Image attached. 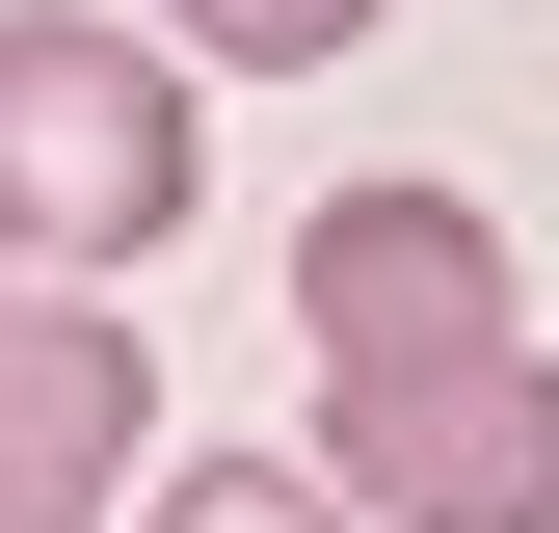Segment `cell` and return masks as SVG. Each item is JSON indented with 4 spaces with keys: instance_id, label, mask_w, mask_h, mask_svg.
I'll list each match as a JSON object with an SVG mask.
<instances>
[{
    "instance_id": "6da1fadb",
    "label": "cell",
    "mask_w": 559,
    "mask_h": 533,
    "mask_svg": "<svg viewBox=\"0 0 559 533\" xmlns=\"http://www.w3.org/2000/svg\"><path fill=\"white\" fill-rule=\"evenodd\" d=\"M294 347L373 533H559V347L507 320V240L453 187H346L294 240Z\"/></svg>"
},
{
    "instance_id": "7a4b0ae2",
    "label": "cell",
    "mask_w": 559,
    "mask_h": 533,
    "mask_svg": "<svg viewBox=\"0 0 559 533\" xmlns=\"http://www.w3.org/2000/svg\"><path fill=\"white\" fill-rule=\"evenodd\" d=\"M187 187H214V107H187V54H133L107 0L0 27V266H27V294H107V266H160V240H187Z\"/></svg>"
},
{
    "instance_id": "3957f363",
    "label": "cell",
    "mask_w": 559,
    "mask_h": 533,
    "mask_svg": "<svg viewBox=\"0 0 559 533\" xmlns=\"http://www.w3.org/2000/svg\"><path fill=\"white\" fill-rule=\"evenodd\" d=\"M107 481H133V320L0 294V533H107Z\"/></svg>"
},
{
    "instance_id": "277c9868",
    "label": "cell",
    "mask_w": 559,
    "mask_h": 533,
    "mask_svg": "<svg viewBox=\"0 0 559 533\" xmlns=\"http://www.w3.org/2000/svg\"><path fill=\"white\" fill-rule=\"evenodd\" d=\"M160 533H373L320 453H160Z\"/></svg>"
},
{
    "instance_id": "5b68a950",
    "label": "cell",
    "mask_w": 559,
    "mask_h": 533,
    "mask_svg": "<svg viewBox=\"0 0 559 533\" xmlns=\"http://www.w3.org/2000/svg\"><path fill=\"white\" fill-rule=\"evenodd\" d=\"M160 54H240V81H320V54H373V0H160Z\"/></svg>"
}]
</instances>
